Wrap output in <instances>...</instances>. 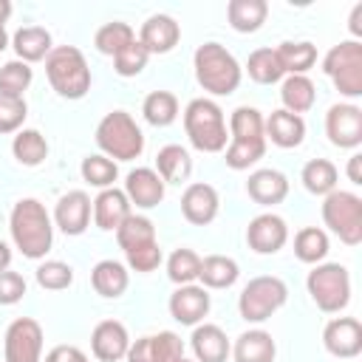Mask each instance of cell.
<instances>
[{
	"mask_svg": "<svg viewBox=\"0 0 362 362\" xmlns=\"http://www.w3.org/2000/svg\"><path fill=\"white\" fill-rule=\"evenodd\" d=\"M8 232H11L14 246L28 260L45 257L48 249H51V243H54V221H51L48 209L37 198H20L11 206Z\"/></svg>",
	"mask_w": 362,
	"mask_h": 362,
	"instance_id": "1",
	"label": "cell"
},
{
	"mask_svg": "<svg viewBox=\"0 0 362 362\" xmlns=\"http://www.w3.org/2000/svg\"><path fill=\"white\" fill-rule=\"evenodd\" d=\"M266 153V127L257 107L240 105L229 116V144H226V167L249 170Z\"/></svg>",
	"mask_w": 362,
	"mask_h": 362,
	"instance_id": "2",
	"label": "cell"
},
{
	"mask_svg": "<svg viewBox=\"0 0 362 362\" xmlns=\"http://www.w3.org/2000/svg\"><path fill=\"white\" fill-rule=\"evenodd\" d=\"M192 68H195V79L198 85L212 93V96H229L238 90L240 85V65L238 59L221 45V42H204L198 45L195 57H192Z\"/></svg>",
	"mask_w": 362,
	"mask_h": 362,
	"instance_id": "3",
	"label": "cell"
},
{
	"mask_svg": "<svg viewBox=\"0 0 362 362\" xmlns=\"http://www.w3.org/2000/svg\"><path fill=\"white\" fill-rule=\"evenodd\" d=\"M184 130L195 150L201 153H221L226 150V119L218 102L212 99H192L184 107Z\"/></svg>",
	"mask_w": 362,
	"mask_h": 362,
	"instance_id": "4",
	"label": "cell"
},
{
	"mask_svg": "<svg viewBox=\"0 0 362 362\" xmlns=\"http://www.w3.org/2000/svg\"><path fill=\"white\" fill-rule=\"evenodd\" d=\"M45 76L62 99H82L90 90V68L74 45H57L45 57Z\"/></svg>",
	"mask_w": 362,
	"mask_h": 362,
	"instance_id": "5",
	"label": "cell"
},
{
	"mask_svg": "<svg viewBox=\"0 0 362 362\" xmlns=\"http://www.w3.org/2000/svg\"><path fill=\"white\" fill-rule=\"evenodd\" d=\"M96 144L113 161H133L144 150V133L127 110H110L96 124Z\"/></svg>",
	"mask_w": 362,
	"mask_h": 362,
	"instance_id": "6",
	"label": "cell"
},
{
	"mask_svg": "<svg viewBox=\"0 0 362 362\" xmlns=\"http://www.w3.org/2000/svg\"><path fill=\"white\" fill-rule=\"evenodd\" d=\"M305 288L325 314H339L351 303V274L342 263H317L305 277Z\"/></svg>",
	"mask_w": 362,
	"mask_h": 362,
	"instance_id": "7",
	"label": "cell"
},
{
	"mask_svg": "<svg viewBox=\"0 0 362 362\" xmlns=\"http://www.w3.org/2000/svg\"><path fill=\"white\" fill-rule=\"evenodd\" d=\"M286 300H288V286L274 274H260L243 286L238 297V311L246 322H263L274 311H280Z\"/></svg>",
	"mask_w": 362,
	"mask_h": 362,
	"instance_id": "8",
	"label": "cell"
},
{
	"mask_svg": "<svg viewBox=\"0 0 362 362\" xmlns=\"http://www.w3.org/2000/svg\"><path fill=\"white\" fill-rule=\"evenodd\" d=\"M322 71L342 96L348 99L362 96V42L359 40L337 42L322 57Z\"/></svg>",
	"mask_w": 362,
	"mask_h": 362,
	"instance_id": "9",
	"label": "cell"
},
{
	"mask_svg": "<svg viewBox=\"0 0 362 362\" xmlns=\"http://www.w3.org/2000/svg\"><path fill=\"white\" fill-rule=\"evenodd\" d=\"M322 221L325 226L345 243H362V198L348 189H334L322 198Z\"/></svg>",
	"mask_w": 362,
	"mask_h": 362,
	"instance_id": "10",
	"label": "cell"
},
{
	"mask_svg": "<svg viewBox=\"0 0 362 362\" xmlns=\"http://www.w3.org/2000/svg\"><path fill=\"white\" fill-rule=\"evenodd\" d=\"M6 362H42V325L31 317H17L6 328Z\"/></svg>",
	"mask_w": 362,
	"mask_h": 362,
	"instance_id": "11",
	"label": "cell"
},
{
	"mask_svg": "<svg viewBox=\"0 0 362 362\" xmlns=\"http://www.w3.org/2000/svg\"><path fill=\"white\" fill-rule=\"evenodd\" d=\"M325 136L334 147L354 150L362 144V110L356 105L339 102L325 113Z\"/></svg>",
	"mask_w": 362,
	"mask_h": 362,
	"instance_id": "12",
	"label": "cell"
},
{
	"mask_svg": "<svg viewBox=\"0 0 362 362\" xmlns=\"http://www.w3.org/2000/svg\"><path fill=\"white\" fill-rule=\"evenodd\" d=\"M322 345L337 359H354L362 354V322L356 317H334L322 328Z\"/></svg>",
	"mask_w": 362,
	"mask_h": 362,
	"instance_id": "13",
	"label": "cell"
},
{
	"mask_svg": "<svg viewBox=\"0 0 362 362\" xmlns=\"http://www.w3.org/2000/svg\"><path fill=\"white\" fill-rule=\"evenodd\" d=\"M181 356H184L181 337L173 331H161V334H150L130 342L124 359L127 362H178Z\"/></svg>",
	"mask_w": 362,
	"mask_h": 362,
	"instance_id": "14",
	"label": "cell"
},
{
	"mask_svg": "<svg viewBox=\"0 0 362 362\" xmlns=\"http://www.w3.org/2000/svg\"><path fill=\"white\" fill-rule=\"evenodd\" d=\"M286 240H288V226L274 212H263L252 218L246 226V243L257 255H274L286 246Z\"/></svg>",
	"mask_w": 362,
	"mask_h": 362,
	"instance_id": "15",
	"label": "cell"
},
{
	"mask_svg": "<svg viewBox=\"0 0 362 362\" xmlns=\"http://www.w3.org/2000/svg\"><path fill=\"white\" fill-rule=\"evenodd\" d=\"M124 195L130 206L136 204L139 209H153L164 201V181L153 167H136L124 178Z\"/></svg>",
	"mask_w": 362,
	"mask_h": 362,
	"instance_id": "16",
	"label": "cell"
},
{
	"mask_svg": "<svg viewBox=\"0 0 362 362\" xmlns=\"http://www.w3.org/2000/svg\"><path fill=\"white\" fill-rule=\"evenodd\" d=\"M218 209H221V201H218V192L212 184H204V181H195L184 189L181 195V215L195 223V226H206L218 218Z\"/></svg>",
	"mask_w": 362,
	"mask_h": 362,
	"instance_id": "17",
	"label": "cell"
},
{
	"mask_svg": "<svg viewBox=\"0 0 362 362\" xmlns=\"http://www.w3.org/2000/svg\"><path fill=\"white\" fill-rule=\"evenodd\" d=\"M170 314L175 322L181 325H198L206 314H209V291L204 286H178L173 294H170Z\"/></svg>",
	"mask_w": 362,
	"mask_h": 362,
	"instance_id": "18",
	"label": "cell"
},
{
	"mask_svg": "<svg viewBox=\"0 0 362 362\" xmlns=\"http://www.w3.org/2000/svg\"><path fill=\"white\" fill-rule=\"evenodd\" d=\"M90 206L93 201L88 198V192L82 189H71L57 201L54 209V223L65 232V235H82L90 223Z\"/></svg>",
	"mask_w": 362,
	"mask_h": 362,
	"instance_id": "19",
	"label": "cell"
},
{
	"mask_svg": "<svg viewBox=\"0 0 362 362\" xmlns=\"http://www.w3.org/2000/svg\"><path fill=\"white\" fill-rule=\"evenodd\" d=\"M130 337L119 320H102L90 334V351L102 362H119L127 356Z\"/></svg>",
	"mask_w": 362,
	"mask_h": 362,
	"instance_id": "20",
	"label": "cell"
},
{
	"mask_svg": "<svg viewBox=\"0 0 362 362\" xmlns=\"http://www.w3.org/2000/svg\"><path fill=\"white\" fill-rule=\"evenodd\" d=\"M178 40H181V28L170 14H153L141 23L139 42L144 45L147 54H167L178 45Z\"/></svg>",
	"mask_w": 362,
	"mask_h": 362,
	"instance_id": "21",
	"label": "cell"
},
{
	"mask_svg": "<svg viewBox=\"0 0 362 362\" xmlns=\"http://www.w3.org/2000/svg\"><path fill=\"white\" fill-rule=\"evenodd\" d=\"M189 348L195 354V362H226L232 345L223 334L221 325L212 322H198L192 337H189Z\"/></svg>",
	"mask_w": 362,
	"mask_h": 362,
	"instance_id": "22",
	"label": "cell"
},
{
	"mask_svg": "<svg viewBox=\"0 0 362 362\" xmlns=\"http://www.w3.org/2000/svg\"><path fill=\"white\" fill-rule=\"evenodd\" d=\"M246 192L255 204L260 206H274L280 204L286 195H288V178L280 173V170H272V167H263V170H255L246 181Z\"/></svg>",
	"mask_w": 362,
	"mask_h": 362,
	"instance_id": "23",
	"label": "cell"
},
{
	"mask_svg": "<svg viewBox=\"0 0 362 362\" xmlns=\"http://www.w3.org/2000/svg\"><path fill=\"white\" fill-rule=\"evenodd\" d=\"M130 215V201L124 195V189L107 187L93 198V221L99 229L105 232H116L122 226V221Z\"/></svg>",
	"mask_w": 362,
	"mask_h": 362,
	"instance_id": "24",
	"label": "cell"
},
{
	"mask_svg": "<svg viewBox=\"0 0 362 362\" xmlns=\"http://www.w3.org/2000/svg\"><path fill=\"white\" fill-rule=\"evenodd\" d=\"M266 127V139H272V144L288 150V147H300L305 139V122L303 116H294L288 110H272L269 119H263Z\"/></svg>",
	"mask_w": 362,
	"mask_h": 362,
	"instance_id": "25",
	"label": "cell"
},
{
	"mask_svg": "<svg viewBox=\"0 0 362 362\" xmlns=\"http://www.w3.org/2000/svg\"><path fill=\"white\" fill-rule=\"evenodd\" d=\"M127 283H130V274H127V266L119 263V260H99L93 269H90V286L99 297L105 300H116L127 291Z\"/></svg>",
	"mask_w": 362,
	"mask_h": 362,
	"instance_id": "26",
	"label": "cell"
},
{
	"mask_svg": "<svg viewBox=\"0 0 362 362\" xmlns=\"http://www.w3.org/2000/svg\"><path fill=\"white\" fill-rule=\"evenodd\" d=\"M229 354L235 356V362H274L277 345H274V339H272L269 331L255 328V331H243L235 339V345H232Z\"/></svg>",
	"mask_w": 362,
	"mask_h": 362,
	"instance_id": "27",
	"label": "cell"
},
{
	"mask_svg": "<svg viewBox=\"0 0 362 362\" xmlns=\"http://www.w3.org/2000/svg\"><path fill=\"white\" fill-rule=\"evenodd\" d=\"M269 17V3L266 0H229L226 6V20L238 34H252L257 31Z\"/></svg>",
	"mask_w": 362,
	"mask_h": 362,
	"instance_id": "28",
	"label": "cell"
},
{
	"mask_svg": "<svg viewBox=\"0 0 362 362\" xmlns=\"http://www.w3.org/2000/svg\"><path fill=\"white\" fill-rule=\"evenodd\" d=\"M11 45L20 57V62H40L51 54V34L42 25H23L14 31Z\"/></svg>",
	"mask_w": 362,
	"mask_h": 362,
	"instance_id": "29",
	"label": "cell"
},
{
	"mask_svg": "<svg viewBox=\"0 0 362 362\" xmlns=\"http://www.w3.org/2000/svg\"><path fill=\"white\" fill-rule=\"evenodd\" d=\"M156 173L161 175L164 184H181L192 173V158L181 144H167L156 156Z\"/></svg>",
	"mask_w": 362,
	"mask_h": 362,
	"instance_id": "30",
	"label": "cell"
},
{
	"mask_svg": "<svg viewBox=\"0 0 362 362\" xmlns=\"http://www.w3.org/2000/svg\"><path fill=\"white\" fill-rule=\"evenodd\" d=\"M240 277V269L232 257L226 255H206L201 260V272H198V280L201 286L209 291V288H229L235 286V280Z\"/></svg>",
	"mask_w": 362,
	"mask_h": 362,
	"instance_id": "31",
	"label": "cell"
},
{
	"mask_svg": "<svg viewBox=\"0 0 362 362\" xmlns=\"http://www.w3.org/2000/svg\"><path fill=\"white\" fill-rule=\"evenodd\" d=\"M274 51H277V59H280V65L288 76H305V71L314 68V62H317V45H311L305 40L280 42Z\"/></svg>",
	"mask_w": 362,
	"mask_h": 362,
	"instance_id": "32",
	"label": "cell"
},
{
	"mask_svg": "<svg viewBox=\"0 0 362 362\" xmlns=\"http://www.w3.org/2000/svg\"><path fill=\"white\" fill-rule=\"evenodd\" d=\"M280 99H283V110L300 116L314 107V99H317L314 82L308 76H286L280 85Z\"/></svg>",
	"mask_w": 362,
	"mask_h": 362,
	"instance_id": "33",
	"label": "cell"
},
{
	"mask_svg": "<svg viewBox=\"0 0 362 362\" xmlns=\"http://www.w3.org/2000/svg\"><path fill=\"white\" fill-rule=\"evenodd\" d=\"M337 178H339V173L328 158H311V161H305V167L300 173L303 187L311 195H322V198L337 189Z\"/></svg>",
	"mask_w": 362,
	"mask_h": 362,
	"instance_id": "34",
	"label": "cell"
},
{
	"mask_svg": "<svg viewBox=\"0 0 362 362\" xmlns=\"http://www.w3.org/2000/svg\"><path fill=\"white\" fill-rule=\"evenodd\" d=\"M11 153L23 167H37L48 156V141H45V136L40 130L23 127V130H17V136L11 141Z\"/></svg>",
	"mask_w": 362,
	"mask_h": 362,
	"instance_id": "35",
	"label": "cell"
},
{
	"mask_svg": "<svg viewBox=\"0 0 362 362\" xmlns=\"http://www.w3.org/2000/svg\"><path fill=\"white\" fill-rule=\"evenodd\" d=\"M116 240H119V246H122L124 252H133V249L147 246V243L156 240V226H153L150 218L130 212V215L122 221V226L116 229Z\"/></svg>",
	"mask_w": 362,
	"mask_h": 362,
	"instance_id": "36",
	"label": "cell"
},
{
	"mask_svg": "<svg viewBox=\"0 0 362 362\" xmlns=\"http://www.w3.org/2000/svg\"><path fill=\"white\" fill-rule=\"evenodd\" d=\"M246 71H249V76L257 85H272V82H280L286 76V71H283L274 48H257V51H252L249 59H246Z\"/></svg>",
	"mask_w": 362,
	"mask_h": 362,
	"instance_id": "37",
	"label": "cell"
},
{
	"mask_svg": "<svg viewBox=\"0 0 362 362\" xmlns=\"http://www.w3.org/2000/svg\"><path fill=\"white\" fill-rule=\"evenodd\" d=\"M141 113L153 127H167L178 116V99L170 90H153L141 102Z\"/></svg>",
	"mask_w": 362,
	"mask_h": 362,
	"instance_id": "38",
	"label": "cell"
},
{
	"mask_svg": "<svg viewBox=\"0 0 362 362\" xmlns=\"http://www.w3.org/2000/svg\"><path fill=\"white\" fill-rule=\"evenodd\" d=\"M294 255L303 263H322L328 255V235L317 226H305L294 235Z\"/></svg>",
	"mask_w": 362,
	"mask_h": 362,
	"instance_id": "39",
	"label": "cell"
},
{
	"mask_svg": "<svg viewBox=\"0 0 362 362\" xmlns=\"http://www.w3.org/2000/svg\"><path fill=\"white\" fill-rule=\"evenodd\" d=\"M133 40H136L133 28H130L127 23H119V20H113V23H105V25L96 31V37H93V45H96V51H99V54L116 57V54H119L122 48H127Z\"/></svg>",
	"mask_w": 362,
	"mask_h": 362,
	"instance_id": "40",
	"label": "cell"
},
{
	"mask_svg": "<svg viewBox=\"0 0 362 362\" xmlns=\"http://www.w3.org/2000/svg\"><path fill=\"white\" fill-rule=\"evenodd\" d=\"M79 173H82V178H85L90 187L107 189V187H113V181H116L119 167H116L113 158H107V156H102V153H93V156H85V158H82Z\"/></svg>",
	"mask_w": 362,
	"mask_h": 362,
	"instance_id": "41",
	"label": "cell"
},
{
	"mask_svg": "<svg viewBox=\"0 0 362 362\" xmlns=\"http://www.w3.org/2000/svg\"><path fill=\"white\" fill-rule=\"evenodd\" d=\"M198 272H201V257L187 246L175 249L167 257V277L175 286H189L192 280H198Z\"/></svg>",
	"mask_w": 362,
	"mask_h": 362,
	"instance_id": "42",
	"label": "cell"
},
{
	"mask_svg": "<svg viewBox=\"0 0 362 362\" xmlns=\"http://www.w3.org/2000/svg\"><path fill=\"white\" fill-rule=\"evenodd\" d=\"M34 79V71L28 62H20V59H11L0 68V96H20L28 90Z\"/></svg>",
	"mask_w": 362,
	"mask_h": 362,
	"instance_id": "43",
	"label": "cell"
},
{
	"mask_svg": "<svg viewBox=\"0 0 362 362\" xmlns=\"http://www.w3.org/2000/svg\"><path fill=\"white\" fill-rule=\"evenodd\" d=\"M37 283L48 291H62L74 283V269L62 260H45L37 266Z\"/></svg>",
	"mask_w": 362,
	"mask_h": 362,
	"instance_id": "44",
	"label": "cell"
},
{
	"mask_svg": "<svg viewBox=\"0 0 362 362\" xmlns=\"http://www.w3.org/2000/svg\"><path fill=\"white\" fill-rule=\"evenodd\" d=\"M147 59H150V54L144 51V45H141L139 40H133L127 48H122V51L113 57V68H116L119 76H136V74L144 71Z\"/></svg>",
	"mask_w": 362,
	"mask_h": 362,
	"instance_id": "45",
	"label": "cell"
},
{
	"mask_svg": "<svg viewBox=\"0 0 362 362\" xmlns=\"http://www.w3.org/2000/svg\"><path fill=\"white\" fill-rule=\"evenodd\" d=\"M28 116V105L20 96H0V133H17Z\"/></svg>",
	"mask_w": 362,
	"mask_h": 362,
	"instance_id": "46",
	"label": "cell"
},
{
	"mask_svg": "<svg viewBox=\"0 0 362 362\" xmlns=\"http://www.w3.org/2000/svg\"><path fill=\"white\" fill-rule=\"evenodd\" d=\"M124 255H127V266L133 272H141V274H147V272L161 266V246H158V240H153L147 246H139L133 252H124Z\"/></svg>",
	"mask_w": 362,
	"mask_h": 362,
	"instance_id": "47",
	"label": "cell"
},
{
	"mask_svg": "<svg viewBox=\"0 0 362 362\" xmlns=\"http://www.w3.org/2000/svg\"><path fill=\"white\" fill-rule=\"evenodd\" d=\"M23 294H25L23 274L20 272H11V269L0 272V305H14V303L23 300Z\"/></svg>",
	"mask_w": 362,
	"mask_h": 362,
	"instance_id": "48",
	"label": "cell"
},
{
	"mask_svg": "<svg viewBox=\"0 0 362 362\" xmlns=\"http://www.w3.org/2000/svg\"><path fill=\"white\" fill-rule=\"evenodd\" d=\"M45 362H88V356L76 345H57L45 354Z\"/></svg>",
	"mask_w": 362,
	"mask_h": 362,
	"instance_id": "49",
	"label": "cell"
},
{
	"mask_svg": "<svg viewBox=\"0 0 362 362\" xmlns=\"http://www.w3.org/2000/svg\"><path fill=\"white\" fill-rule=\"evenodd\" d=\"M348 178H351V184H362V156L359 153H354L351 158H348Z\"/></svg>",
	"mask_w": 362,
	"mask_h": 362,
	"instance_id": "50",
	"label": "cell"
},
{
	"mask_svg": "<svg viewBox=\"0 0 362 362\" xmlns=\"http://www.w3.org/2000/svg\"><path fill=\"white\" fill-rule=\"evenodd\" d=\"M351 34H354V40H359L362 37V3H356L354 6V11H351Z\"/></svg>",
	"mask_w": 362,
	"mask_h": 362,
	"instance_id": "51",
	"label": "cell"
},
{
	"mask_svg": "<svg viewBox=\"0 0 362 362\" xmlns=\"http://www.w3.org/2000/svg\"><path fill=\"white\" fill-rule=\"evenodd\" d=\"M8 263H11V249H8V243L0 240V272H6Z\"/></svg>",
	"mask_w": 362,
	"mask_h": 362,
	"instance_id": "52",
	"label": "cell"
},
{
	"mask_svg": "<svg viewBox=\"0 0 362 362\" xmlns=\"http://www.w3.org/2000/svg\"><path fill=\"white\" fill-rule=\"evenodd\" d=\"M8 17H11V3H8V0H0V25H3Z\"/></svg>",
	"mask_w": 362,
	"mask_h": 362,
	"instance_id": "53",
	"label": "cell"
},
{
	"mask_svg": "<svg viewBox=\"0 0 362 362\" xmlns=\"http://www.w3.org/2000/svg\"><path fill=\"white\" fill-rule=\"evenodd\" d=\"M6 45H8V34H6V28L0 25V51H3Z\"/></svg>",
	"mask_w": 362,
	"mask_h": 362,
	"instance_id": "54",
	"label": "cell"
},
{
	"mask_svg": "<svg viewBox=\"0 0 362 362\" xmlns=\"http://www.w3.org/2000/svg\"><path fill=\"white\" fill-rule=\"evenodd\" d=\"M178 362H195V359H187V356H181V359H178Z\"/></svg>",
	"mask_w": 362,
	"mask_h": 362,
	"instance_id": "55",
	"label": "cell"
}]
</instances>
